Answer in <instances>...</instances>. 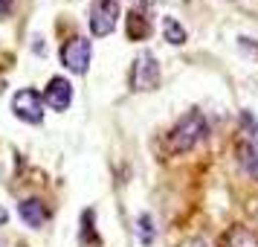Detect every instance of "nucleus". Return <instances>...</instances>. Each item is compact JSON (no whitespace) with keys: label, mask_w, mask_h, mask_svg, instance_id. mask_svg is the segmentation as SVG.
<instances>
[{"label":"nucleus","mask_w":258,"mask_h":247,"mask_svg":"<svg viewBox=\"0 0 258 247\" xmlns=\"http://www.w3.org/2000/svg\"><path fill=\"white\" fill-rule=\"evenodd\" d=\"M209 137V122L200 111H188L186 117H180L174 122V128L165 137V149L168 154H186L191 152L198 142H203Z\"/></svg>","instance_id":"f257e3e1"},{"label":"nucleus","mask_w":258,"mask_h":247,"mask_svg":"<svg viewBox=\"0 0 258 247\" xmlns=\"http://www.w3.org/2000/svg\"><path fill=\"white\" fill-rule=\"evenodd\" d=\"M160 79H163V73H160V64L154 59V53H140L137 59H134V67H131V87L134 90H140V93H151L160 87Z\"/></svg>","instance_id":"f03ea898"},{"label":"nucleus","mask_w":258,"mask_h":247,"mask_svg":"<svg viewBox=\"0 0 258 247\" xmlns=\"http://www.w3.org/2000/svg\"><path fill=\"white\" fill-rule=\"evenodd\" d=\"M12 114L26 125H41L44 122V96L35 87H21L12 96Z\"/></svg>","instance_id":"7ed1b4c3"},{"label":"nucleus","mask_w":258,"mask_h":247,"mask_svg":"<svg viewBox=\"0 0 258 247\" xmlns=\"http://www.w3.org/2000/svg\"><path fill=\"white\" fill-rule=\"evenodd\" d=\"M119 9L116 0H93V6H90V18H87V24H90V32L93 38H105L110 35L119 24Z\"/></svg>","instance_id":"20e7f679"},{"label":"nucleus","mask_w":258,"mask_h":247,"mask_svg":"<svg viewBox=\"0 0 258 247\" xmlns=\"http://www.w3.org/2000/svg\"><path fill=\"white\" fill-rule=\"evenodd\" d=\"M90 56H93V47L84 35H73L70 41L61 44V64L67 67L76 76H84L87 67H90Z\"/></svg>","instance_id":"39448f33"},{"label":"nucleus","mask_w":258,"mask_h":247,"mask_svg":"<svg viewBox=\"0 0 258 247\" xmlns=\"http://www.w3.org/2000/svg\"><path fill=\"white\" fill-rule=\"evenodd\" d=\"M44 105L52 108V111H58V114H64L73 105V84L64 76L49 79V84L44 87Z\"/></svg>","instance_id":"423d86ee"},{"label":"nucleus","mask_w":258,"mask_h":247,"mask_svg":"<svg viewBox=\"0 0 258 247\" xmlns=\"http://www.w3.org/2000/svg\"><path fill=\"white\" fill-rule=\"evenodd\" d=\"M18 215H21V221L26 224V227H32V230H41L44 224H47L49 218V210L47 204L41 198H26L18 204Z\"/></svg>","instance_id":"0eeeda50"},{"label":"nucleus","mask_w":258,"mask_h":247,"mask_svg":"<svg viewBox=\"0 0 258 247\" xmlns=\"http://www.w3.org/2000/svg\"><path fill=\"white\" fill-rule=\"evenodd\" d=\"M221 247H258V235L244 224H232L221 235Z\"/></svg>","instance_id":"6e6552de"},{"label":"nucleus","mask_w":258,"mask_h":247,"mask_svg":"<svg viewBox=\"0 0 258 247\" xmlns=\"http://www.w3.org/2000/svg\"><path fill=\"white\" fill-rule=\"evenodd\" d=\"M238 163H241V169L246 175L258 180V149L252 142H241L238 145Z\"/></svg>","instance_id":"1a4fd4ad"},{"label":"nucleus","mask_w":258,"mask_h":247,"mask_svg":"<svg viewBox=\"0 0 258 247\" xmlns=\"http://www.w3.org/2000/svg\"><path fill=\"white\" fill-rule=\"evenodd\" d=\"M151 35V24H148V18L140 12V9H134L128 15V38L131 41H142V38Z\"/></svg>","instance_id":"9d476101"},{"label":"nucleus","mask_w":258,"mask_h":247,"mask_svg":"<svg viewBox=\"0 0 258 247\" xmlns=\"http://www.w3.org/2000/svg\"><path fill=\"white\" fill-rule=\"evenodd\" d=\"M163 35L168 44H174V47H180V44H186V26L180 24L177 18H171V15H165L163 18Z\"/></svg>","instance_id":"9b49d317"},{"label":"nucleus","mask_w":258,"mask_h":247,"mask_svg":"<svg viewBox=\"0 0 258 247\" xmlns=\"http://www.w3.org/2000/svg\"><path fill=\"white\" fill-rule=\"evenodd\" d=\"M82 241L84 244H96V241H99V235H96V212L93 210L82 212Z\"/></svg>","instance_id":"f8f14e48"},{"label":"nucleus","mask_w":258,"mask_h":247,"mask_svg":"<svg viewBox=\"0 0 258 247\" xmlns=\"http://www.w3.org/2000/svg\"><path fill=\"white\" fill-rule=\"evenodd\" d=\"M154 233H157V230H154L151 215H148V212H142L140 218H137V235H140V241H142V244H151Z\"/></svg>","instance_id":"ddd939ff"},{"label":"nucleus","mask_w":258,"mask_h":247,"mask_svg":"<svg viewBox=\"0 0 258 247\" xmlns=\"http://www.w3.org/2000/svg\"><path fill=\"white\" fill-rule=\"evenodd\" d=\"M238 47H241V50H246L249 56H255V59H258V44L252 47V44H249V38H238Z\"/></svg>","instance_id":"4468645a"},{"label":"nucleus","mask_w":258,"mask_h":247,"mask_svg":"<svg viewBox=\"0 0 258 247\" xmlns=\"http://www.w3.org/2000/svg\"><path fill=\"white\" fill-rule=\"evenodd\" d=\"M12 6H15V0H0V18H9Z\"/></svg>","instance_id":"2eb2a0df"},{"label":"nucleus","mask_w":258,"mask_h":247,"mask_svg":"<svg viewBox=\"0 0 258 247\" xmlns=\"http://www.w3.org/2000/svg\"><path fill=\"white\" fill-rule=\"evenodd\" d=\"M244 125H246L249 131H255V134H258V122H252V117H249L246 111H244Z\"/></svg>","instance_id":"dca6fc26"},{"label":"nucleus","mask_w":258,"mask_h":247,"mask_svg":"<svg viewBox=\"0 0 258 247\" xmlns=\"http://www.w3.org/2000/svg\"><path fill=\"white\" fill-rule=\"evenodd\" d=\"M6 221H9V212H6V207H3V204H0V227H3Z\"/></svg>","instance_id":"f3484780"},{"label":"nucleus","mask_w":258,"mask_h":247,"mask_svg":"<svg viewBox=\"0 0 258 247\" xmlns=\"http://www.w3.org/2000/svg\"><path fill=\"white\" fill-rule=\"evenodd\" d=\"M188 247H209V241H203V238H195V241H188Z\"/></svg>","instance_id":"a211bd4d"},{"label":"nucleus","mask_w":258,"mask_h":247,"mask_svg":"<svg viewBox=\"0 0 258 247\" xmlns=\"http://www.w3.org/2000/svg\"><path fill=\"white\" fill-rule=\"evenodd\" d=\"M252 215H255V221H258V207H255V210H252Z\"/></svg>","instance_id":"6ab92c4d"}]
</instances>
